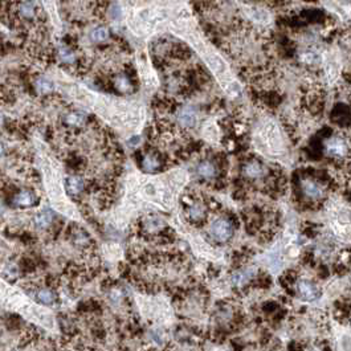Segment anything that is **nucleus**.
Wrapping results in <instances>:
<instances>
[{"instance_id": "nucleus-15", "label": "nucleus", "mask_w": 351, "mask_h": 351, "mask_svg": "<svg viewBox=\"0 0 351 351\" xmlns=\"http://www.w3.org/2000/svg\"><path fill=\"white\" fill-rule=\"evenodd\" d=\"M203 134H204V137H206L207 140H219V129H217L216 123H215V122H208V123H206V126L203 129Z\"/></svg>"}, {"instance_id": "nucleus-18", "label": "nucleus", "mask_w": 351, "mask_h": 351, "mask_svg": "<svg viewBox=\"0 0 351 351\" xmlns=\"http://www.w3.org/2000/svg\"><path fill=\"white\" fill-rule=\"evenodd\" d=\"M339 347L341 351H351V333L343 331L339 337Z\"/></svg>"}, {"instance_id": "nucleus-20", "label": "nucleus", "mask_w": 351, "mask_h": 351, "mask_svg": "<svg viewBox=\"0 0 351 351\" xmlns=\"http://www.w3.org/2000/svg\"><path fill=\"white\" fill-rule=\"evenodd\" d=\"M188 215L192 217V219H199V217L203 216V208L200 207V206H198V204H195V206L189 208Z\"/></svg>"}, {"instance_id": "nucleus-12", "label": "nucleus", "mask_w": 351, "mask_h": 351, "mask_svg": "<svg viewBox=\"0 0 351 351\" xmlns=\"http://www.w3.org/2000/svg\"><path fill=\"white\" fill-rule=\"evenodd\" d=\"M247 16L249 19L255 20V22L261 23V24H266L270 19L269 14H268L266 11H264V9H260V8H248Z\"/></svg>"}, {"instance_id": "nucleus-17", "label": "nucleus", "mask_w": 351, "mask_h": 351, "mask_svg": "<svg viewBox=\"0 0 351 351\" xmlns=\"http://www.w3.org/2000/svg\"><path fill=\"white\" fill-rule=\"evenodd\" d=\"M261 166L256 162L249 163V164H247V167H245V175L249 176V178H257V176L261 175Z\"/></svg>"}, {"instance_id": "nucleus-16", "label": "nucleus", "mask_w": 351, "mask_h": 351, "mask_svg": "<svg viewBox=\"0 0 351 351\" xmlns=\"http://www.w3.org/2000/svg\"><path fill=\"white\" fill-rule=\"evenodd\" d=\"M198 174L202 176V178L210 179V178L215 175V167L210 162H203L198 166Z\"/></svg>"}, {"instance_id": "nucleus-3", "label": "nucleus", "mask_w": 351, "mask_h": 351, "mask_svg": "<svg viewBox=\"0 0 351 351\" xmlns=\"http://www.w3.org/2000/svg\"><path fill=\"white\" fill-rule=\"evenodd\" d=\"M90 40L95 43V44H110L113 41L116 40L117 37L113 35L109 28H106L104 24L101 25H94V28L90 31L89 33Z\"/></svg>"}, {"instance_id": "nucleus-5", "label": "nucleus", "mask_w": 351, "mask_h": 351, "mask_svg": "<svg viewBox=\"0 0 351 351\" xmlns=\"http://www.w3.org/2000/svg\"><path fill=\"white\" fill-rule=\"evenodd\" d=\"M325 69H326V74H328L329 81L333 82L338 77V74H339V70H341V63H339L337 54L329 53L326 56V59H325Z\"/></svg>"}, {"instance_id": "nucleus-6", "label": "nucleus", "mask_w": 351, "mask_h": 351, "mask_svg": "<svg viewBox=\"0 0 351 351\" xmlns=\"http://www.w3.org/2000/svg\"><path fill=\"white\" fill-rule=\"evenodd\" d=\"M176 118H178L179 125H182V126L185 127L195 126L196 122H198V116H196V113L194 112V109L188 108V106L180 109L179 112H178V114H176Z\"/></svg>"}, {"instance_id": "nucleus-11", "label": "nucleus", "mask_w": 351, "mask_h": 351, "mask_svg": "<svg viewBox=\"0 0 351 351\" xmlns=\"http://www.w3.org/2000/svg\"><path fill=\"white\" fill-rule=\"evenodd\" d=\"M302 189H304L305 195L311 199H318L322 196V188L315 182H311V180H305L302 183Z\"/></svg>"}, {"instance_id": "nucleus-13", "label": "nucleus", "mask_w": 351, "mask_h": 351, "mask_svg": "<svg viewBox=\"0 0 351 351\" xmlns=\"http://www.w3.org/2000/svg\"><path fill=\"white\" fill-rule=\"evenodd\" d=\"M54 298H56L54 297V293L52 290H48V289H40L36 293L37 302H40L43 305H47V306L53 305Z\"/></svg>"}, {"instance_id": "nucleus-21", "label": "nucleus", "mask_w": 351, "mask_h": 351, "mask_svg": "<svg viewBox=\"0 0 351 351\" xmlns=\"http://www.w3.org/2000/svg\"><path fill=\"white\" fill-rule=\"evenodd\" d=\"M5 151H7V150H5V144L3 143L1 140H0V158L4 157V155H5Z\"/></svg>"}, {"instance_id": "nucleus-1", "label": "nucleus", "mask_w": 351, "mask_h": 351, "mask_svg": "<svg viewBox=\"0 0 351 351\" xmlns=\"http://www.w3.org/2000/svg\"><path fill=\"white\" fill-rule=\"evenodd\" d=\"M257 140L266 153L280 154L284 150V140L275 122L266 121L257 131Z\"/></svg>"}, {"instance_id": "nucleus-2", "label": "nucleus", "mask_w": 351, "mask_h": 351, "mask_svg": "<svg viewBox=\"0 0 351 351\" xmlns=\"http://www.w3.org/2000/svg\"><path fill=\"white\" fill-rule=\"evenodd\" d=\"M11 204H14L15 207H33L37 206L40 202V198L37 194L31 188H20L15 192L11 198L8 199Z\"/></svg>"}, {"instance_id": "nucleus-10", "label": "nucleus", "mask_w": 351, "mask_h": 351, "mask_svg": "<svg viewBox=\"0 0 351 351\" xmlns=\"http://www.w3.org/2000/svg\"><path fill=\"white\" fill-rule=\"evenodd\" d=\"M326 151L330 154V155H334V157H343L347 151L346 144L343 143L342 140H338V138H333L330 140L328 143H326Z\"/></svg>"}, {"instance_id": "nucleus-19", "label": "nucleus", "mask_w": 351, "mask_h": 351, "mask_svg": "<svg viewBox=\"0 0 351 351\" xmlns=\"http://www.w3.org/2000/svg\"><path fill=\"white\" fill-rule=\"evenodd\" d=\"M251 275H253L252 270H249V272H239V273L234 275V282L236 285H243Z\"/></svg>"}, {"instance_id": "nucleus-7", "label": "nucleus", "mask_w": 351, "mask_h": 351, "mask_svg": "<svg viewBox=\"0 0 351 351\" xmlns=\"http://www.w3.org/2000/svg\"><path fill=\"white\" fill-rule=\"evenodd\" d=\"M72 241L76 247L84 248V249H88L93 245V240L89 236V234L86 231L81 230V228H76L73 230L72 232Z\"/></svg>"}, {"instance_id": "nucleus-4", "label": "nucleus", "mask_w": 351, "mask_h": 351, "mask_svg": "<svg viewBox=\"0 0 351 351\" xmlns=\"http://www.w3.org/2000/svg\"><path fill=\"white\" fill-rule=\"evenodd\" d=\"M232 225L224 219H219L216 220L211 227L212 236L217 240V241H227L232 236Z\"/></svg>"}, {"instance_id": "nucleus-14", "label": "nucleus", "mask_w": 351, "mask_h": 351, "mask_svg": "<svg viewBox=\"0 0 351 351\" xmlns=\"http://www.w3.org/2000/svg\"><path fill=\"white\" fill-rule=\"evenodd\" d=\"M52 220H53V216H52V213L49 211H44V212H40L39 215H36L35 217V224L37 227H40V228H47V227H49L52 224Z\"/></svg>"}, {"instance_id": "nucleus-9", "label": "nucleus", "mask_w": 351, "mask_h": 351, "mask_svg": "<svg viewBox=\"0 0 351 351\" xmlns=\"http://www.w3.org/2000/svg\"><path fill=\"white\" fill-rule=\"evenodd\" d=\"M298 292L301 294V297L306 301H311L318 297V292L311 282L309 281H300L298 282Z\"/></svg>"}, {"instance_id": "nucleus-8", "label": "nucleus", "mask_w": 351, "mask_h": 351, "mask_svg": "<svg viewBox=\"0 0 351 351\" xmlns=\"http://www.w3.org/2000/svg\"><path fill=\"white\" fill-rule=\"evenodd\" d=\"M140 167L143 168L144 171L155 172L161 167V159L154 153L144 154L143 157L140 158Z\"/></svg>"}]
</instances>
